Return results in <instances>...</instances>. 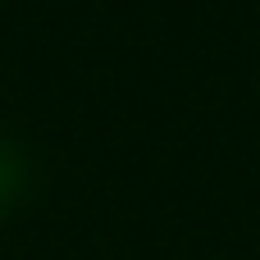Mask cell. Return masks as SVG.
Masks as SVG:
<instances>
[{
  "label": "cell",
  "instance_id": "obj_1",
  "mask_svg": "<svg viewBox=\"0 0 260 260\" xmlns=\"http://www.w3.org/2000/svg\"><path fill=\"white\" fill-rule=\"evenodd\" d=\"M27 183H32V174H27L23 151L9 146V142H0V215H9L27 197Z\"/></svg>",
  "mask_w": 260,
  "mask_h": 260
}]
</instances>
